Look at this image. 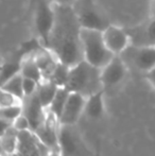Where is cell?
<instances>
[{"label":"cell","instance_id":"1","mask_svg":"<svg viewBox=\"0 0 155 156\" xmlns=\"http://www.w3.org/2000/svg\"><path fill=\"white\" fill-rule=\"evenodd\" d=\"M54 23L49 36V49L58 62L73 67L84 60L81 31L82 26L72 5L54 2Z\"/></svg>","mask_w":155,"mask_h":156},{"label":"cell","instance_id":"2","mask_svg":"<svg viewBox=\"0 0 155 156\" xmlns=\"http://www.w3.org/2000/svg\"><path fill=\"white\" fill-rule=\"evenodd\" d=\"M66 88L69 91L83 94L86 98L104 90L101 80V69L83 60L70 68Z\"/></svg>","mask_w":155,"mask_h":156},{"label":"cell","instance_id":"3","mask_svg":"<svg viewBox=\"0 0 155 156\" xmlns=\"http://www.w3.org/2000/svg\"><path fill=\"white\" fill-rule=\"evenodd\" d=\"M84 60L100 69L112 61L115 54L105 45L103 31L82 28L81 31Z\"/></svg>","mask_w":155,"mask_h":156},{"label":"cell","instance_id":"4","mask_svg":"<svg viewBox=\"0 0 155 156\" xmlns=\"http://www.w3.org/2000/svg\"><path fill=\"white\" fill-rule=\"evenodd\" d=\"M32 26L38 43L47 48L54 23V2L52 0H30Z\"/></svg>","mask_w":155,"mask_h":156},{"label":"cell","instance_id":"5","mask_svg":"<svg viewBox=\"0 0 155 156\" xmlns=\"http://www.w3.org/2000/svg\"><path fill=\"white\" fill-rule=\"evenodd\" d=\"M82 28L104 31L111 25L104 11L95 0H77L72 4Z\"/></svg>","mask_w":155,"mask_h":156},{"label":"cell","instance_id":"6","mask_svg":"<svg viewBox=\"0 0 155 156\" xmlns=\"http://www.w3.org/2000/svg\"><path fill=\"white\" fill-rule=\"evenodd\" d=\"M58 144L62 156H93L77 124H60Z\"/></svg>","mask_w":155,"mask_h":156},{"label":"cell","instance_id":"7","mask_svg":"<svg viewBox=\"0 0 155 156\" xmlns=\"http://www.w3.org/2000/svg\"><path fill=\"white\" fill-rule=\"evenodd\" d=\"M129 69L148 73L155 67V47H137L130 45L121 54Z\"/></svg>","mask_w":155,"mask_h":156},{"label":"cell","instance_id":"8","mask_svg":"<svg viewBox=\"0 0 155 156\" xmlns=\"http://www.w3.org/2000/svg\"><path fill=\"white\" fill-rule=\"evenodd\" d=\"M129 68L120 55H115L110 63L101 69V80L104 91L119 87L128 76Z\"/></svg>","mask_w":155,"mask_h":156},{"label":"cell","instance_id":"9","mask_svg":"<svg viewBox=\"0 0 155 156\" xmlns=\"http://www.w3.org/2000/svg\"><path fill=\"white\" fill-rule=\"evenodd\" d=\"M130 36L131 45L137 47H155V17H151L140 25L124 28Z\"/></svg>","mask_w":155,"mask_h":156},{"label":"cell","instance_id":"10","mask_svg":"<svg viewBox=\"0 0 155 156\" xmlns=\"http://www.w3.org/2000/svg\"><path fill=\"white\" fill-rule=\"evenodd\" d=\"M49 151L50 149L38 139L33 131L19 132L17 153L21 156H48Z\"/></svg>","mask_w":155,"mask_h":156},{"label":"cell","instance_id":"11","mask_svg":"<svg viewBox=\"0 0 155 156\" xmlns=\"http://www.w3.org/2000/svg\"><path fill=\"white\" fill-rule=\"evenodd\" d=\"M58 127L60 122L58 119L48 111L47 118L44 123L34 131L38 139L50 150H60L58 144Z\"/></svg>","mask_w":155,"mask_h":156},{"label":"cell","instance_id":"12","mask_svg":"<svg viewBox=\"0 0 155 156\" xmlns=\"http://www.w3.org/2000/svg\"><path fill=\"white\" fill-rule=\"evenodd\" d=\"M48 109L44 107L39 100L37 94H34L32 96L25 97L23 100V115L28 118L31 129L35 131L38 126L44 123V121L47 118Z\"/></svg>","mask_w":155,"mask_h":156},{"label":"cell","instance_id":"13","mask_svg":"<svg viewBox=\"0 0 155 156\" xmlns=\"http://www.w3.org/2000/svg\"><path fill=\"white\" fill-rule=\"evenodd\" d=\"M85 103L86 97L70 91L63 114L58 120L60 124H77L80 118L84 115Z\"/></svg>","mask_w":155,"mask_h":156},{"label":"cell","instance_id":"14","mask_svg":"<svg viewBox=\"0 0 155 156\" xmlns=\"http://www.w3.org/2000/svg\"><path fill=\"white\" fill-rule=\"evenodd\" d=\"M103 38L105 45L115 55H120L131 45L130 36L128 35L125 29L114 25H110L104 30Z\"/></svg>","mask_w":155,"mask_h":156},{"label":"cell","instance_id":"15","mask_svg":"<svg viewBox=\"0 0 155 156\" xmlns=\"http://www.w3.org/2000/svg\"><path fill=\"white\" fill-rule=\"evenodd\" d=\"M33 55L41 71L43 79L44 80H49L52 72L55 69L56 65L58 63V60L56 58V56L49 49L43 47V46L33 52Z\"/></svg>","mask_w":155,"mask_h":156},{"label":"cell","instance_id":"16","mask_svg":"<svg viewBox=\"0 0 155 156\" xmlns=\"http://www.w3.org/2000/svg\"><path fill=\"white\" fill-rule=\"evenodd\" d=\"M104 94L105 91L101 90L97 94H93L86 98L84 115L90 120H99L104 116L105 105H104Z\"/></svg>","mask_w":155,"mask_h":156},{"label":"cell","instance_id":"17","mask_svg":"<svg viewBox=\"0 0 155 156\" xmlns=\"http://www.w3.org/2000/svg\"><path fill=\"white\" fill-rule=\"evenodd\" d=\"M20 73L23 78L32 79L38 83H41L44 80L41 69H39L37 63L34 58L33 52H30L28 55L23 56V61H21Z\"/></svg>","mask_w":155,"mask_h":156},{"label":"cell","instance_id":"18","mask_svg":"<svg viewBox=\"0 0 155 156\" xmlns=\"http://www.w3.org/2000/svg\"><path fill=\"white\" fill-rule=\"evenodd\" d=\"M18 134L19 131L15 129L14 125H12L3 134H1V154L10 155L17 152Z\"/></svg>","mask_w":155,"mask_h":156},{"label":"cell","instance_id":"19","mask_svg":"<svg viewBox=\"0 0 155 156\" xmlns=\"http://www.w3.org/2000/svg\"><path fill=\"white\" fill-rule=\"evenodd\" d=\"M58 88L60 87L58 85H55L49 80H44L39 83L36 94H37L39 100H41V104L44 105L45 108L48 109V107L50 106L52 100H53L56 93H58Z\"/></svg>","mask_w":155,"mask_h":156},{"label":"cell","instance_id":"20","mask_svg":"<svg viewBox=\"0 0 155 156\" xmlns=\"http://www.w3.org/2000/svg\"><path fill=\"white\" fill-rule=\"evenodd\" d=\"M69 94H70V91L66 87H60L54 99L52 100L50 106L48 107V111L53 114L58 120H60L61 116L63 114V111L65 108V105H66L67 100H68Z\"/></svg>","mask_w":155,"mask_h":156},{"label":"cell","instance_id":"21","mask_svg":"<svg viewBox=\"0 0 155 156\" xmlns=\"http://www.w3.org/2000/svg\"><path fill=\"white\" fill-rule=\"evenodd\" d=\"M1 89L5 90L8 93L14 94L17 98L23 100L25 98V93H23V76L21 73H18L16 76L9 79L6 82L1 84Z\"/></svg>","mask_w":155,"mask_h":156},{"label":"cell","instance_id":"22","mask_svg":"<svg viewBox=\"0 0 155 156\" xmlns=\"http://www.w3.org/2000/svg\"><path fill=\"white\" fill-rule=\"evenodd\" d=\"M21 61L20 58L17 60L16 58H12V60L4 61L1 66V84L11 79L12 76H16V74L20 73L21 69Z\"/></svg>","mask_w":155,"mask_h":156},{"label":"cell","instance_id":"23","mask_svg":"<svg viewBox=\"0 0 155 156\" xmlns=\"http://www.w3.org/2000/svg\"><path fill=\"white\" fill-rule=\"evenodd\" d=\"M69 73H70V67L65 64L58 62L55 69L53 70L49 81L58 85V87H66L69 80Z\"/></svg>","mask_w":155,"mask_h":156},{"label":"cell","instance_id":"24","mask_svg":"<svg viewBox=\"0 0 155 156\" xmlns=\"http://www.w3.org/2000/svg\"><path fill=\"white\" fill-rule=\"evenodd\" d=\"M23 115V104L13 105V106L1 107L0 108V118L14 122L19 116Z\"/></svg>","mask_w":155,"mask_h":156},{"label":"cell","instance_id":"25","mask_svg":"<svg viewBox=\"0 0 155 156\" xmlns=\"http://www.w3.org/2000/svg\"><path fill=\"white\" fill-rule=\"evenodd\" d=\"M23 104V100L17 98L14 94L8 93L5 90L1 89V98H0V106L1 107H8L13 106V105Z\"/></svg>","mask_w":155,"mask_h":156},{"label":"cell","instance_id":"26","mask_svg":"<svg viewBox=\"0 0 155 156\" xmlns=\"http://www.w3.org/2000/svg\"><path fill=\"white\" fill-rule=\"evenodd\" d=\"M39 83L36 82L35 80L32 79L23 78V93H25V97L32 96L37 91Z\"/></svg>","mask_w":155,"mask_h":156},{"label":"cell","instance_id":"27","mask_svg":"<svg viewBox=\"0 0 155 156\" xmlns=\"http://www.w3.org/2000/svg\"><path fill=\"white\" fill-rule=\"evenodd\" d=\"M13 125L14 127L17 129V131L21 132V131H28V129H31V124H30L28 118L26 117L25 115H21L13 122ZM32 131V129H31Z\"/></svg>","mask_w":155,"mask_h":156},{"label":"cell","instance_id":"28","mask_svg":"<svg viewBox=\"0 0 155 156\" xmlns=\"http://www.w3.org/2000/svg\"><path fill=\"white\" fill-rule=\"evenodd\" d=\"M145 76H146V78H147V80L155 87V67L152 70H150L148 73H146Z\"/></svg>","mask_w":155,"mask_h":156},{"label":"cell","instance_id":"29","mask_svg":"<svg viewBox=\"0 0 155 156\" xmlns=\"http://www.w3.org/2000/svg\"><path fill=\"white\" fill-rule=\"evenodd\" d=\"M55 3H60V4H68V5H72L77 0H52Z\"/></svg>","mask_w":155,"mask_h":156},{"label":"cell","instance_id":"30","mask_svg":"<svg viewBox=\"0 0 155 156\" xmlns=\"http://www.w3.org/2000/svg\"><path fill=\"white\" fill-rule=\"evenodd\" d=\"M48 156H62L61 150H50Z\"/></svg>","mask_w":155,"mask_h":156},{"label":"cell","instance_id":"31","mask_svg":"<svg viewBox=\"0 0 155 156\" xmlns=\"http://www.w3.org/2000/svg\"><path fill=\"white\" fill-rule=\"evenodd\" d=\"M151 17H155V0H151Z\"/></svg>","mask_w":155,"mask_h":156}]
</instances>
